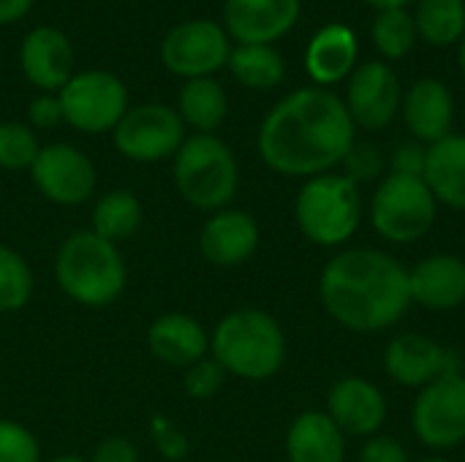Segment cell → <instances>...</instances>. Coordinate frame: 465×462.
<instances>
[{"mask_svg":"<svg viewBox=\"0 0 465 462\" xmlns=\"http://www.w3.org/2000/svg\"><path fill=\"white\" fill-rule=\"evenodd\" d=\"M373 229L390 242H414L436 221V196L422 177L390 174L371 207Z\"/></svg>","mask_w":465,"mask_h":462,"instance_id":"52a82bcc","label":"cell"},{"mask_svg":"<svg viewBox=\"0 0 465 462\" xmlns=\"http://www.w3.org/2000/svg\"><path fill=\"white\" fill-rule=\"evenodd\" d=\"M90 462H139V452H136V447L128 438L112 436V438H104L95 447Z\"/></svg>","mask_w":465,"mask_h":462,"instance_id":"74e56055","label":"cell"},{"mask_svg":"<svg viewBox=\"0 0 465 462\" xmlns=\"http://www.w3.org/2000/svg\"><path fill=\"white\" fill-rule=\"evenodd\" d=\"M41 147L35 133L22 123H0V166L3 169H30Z\"/></svg>","mask_w":465,"mask_h":462,"instance_id":"4dcf8cb0","label":"cell"},{"mask_svg":"<svg viewBox=\"0 0 465 462\" xmlns=\"http://www.w3.org/2000/svg\"><path fill=\"white\" fill-rule=\"evenodd\" d=\"M33 297V272L8 245H0V313L22 310Z\"/></svg>","mask_w":465,"mask_h":462,"instance_id":"f546056e","label":"cell"},{"mask_svg":"<svg viewBox=\"0 0 465 462\" xmlns=\"http://www.w3.org/2000/svg\"><path fill=\"white\" fill-rule=\"evenodd\" d=\"M57 98L63 106V120L82 133L114 131L128 112V90L123 79L109 71L74 74Z\"/></svg>","mask_w":465,"mask_h":462,"instance_id":"ba28073f","label":"cell"},{"mask_svg":"<svg viewBox=\"0 0 465 462\" xmlns=\"http://www.w3.org/2000/svg\"><path fill=\"white\" fill-rule=\"evenodd\" d=\"M150 433H153V441H155V449L172 462H180L188 457L191 447H188V438L180 428H174L166 417H153L150 422Z\"/></svg>","mask_w":465,"mask_h":462,"instance_id":"e575fe53","label":"cell"},{"mask_svg":"<svg viewBox=\"0 0 465 462\" xmlns=\"http://www.w3.org/2000/svg\"><path fill=\"white\" fill-rule=\"evenodd\" d=\"M49 462H90L84 460V457H79V455H63V457H54V460Z\"/></svg>","mask_w":465,"mask_h":462,"instance_id":"b9f144b4","label":"cell"},{"mask_svg":"<svg viewBox=\"0 0 465 462\" xmlns=\"http://www.w3.org/2000/svg\"><path fill=\"white\" fill-rule=\"evenodd\" d=\"M174 185L191 207L218 212L237 193V158L218 136L196 133L174 152Z\"/></svg>","mask_w":465,"mask_h":462,"instance_id":"5b68a950","label":"cell"},{"mask_svg":"<svg viewBox=\"0 0 465 462\" xmlns=\"http://www.w3.org/2000/svg\"><path fill=\"white\" fill-rule=\"evenodd\" d=\"M0 462H41L35 436L8 419H0Z\"/></svg>","mask_w":465,"mask_h":462,"instance_id":"1f68e13d","label":"cell"},{"mask_svg":"<svg viewBox=\"0 0 465 462\" xmlns=\"http://www.w3.org/2000/svg\"><path fill=\"white\" fill-rule=\"evenodd\" d=\"M360 191L349 177L319 174L311 177L297 196V223L302 234L319 245H341L360 226Z\"/></svg>","mask_w":465,"mask_h":462,"instance_id":"8992f818","label":"cell"},{"mask_svg":"<svg viewBox=\"0 0 465 462\" xmlns=\"http://www.w3.org/2000/svg\"><path fill=\"white\" fill-rule=\"evenodd\" d=\"M458 60H460V68H463L465 74V35L460 38V54H458Z\"/></svg>","mask_w":465,"mask_h":462,"instance_id":"7bdbcfd3","label":"cell"},{"mask_svg":"<svg viewBox=\"0 0 465 462\" xmlns=\"http://www.w3.org/2000/svg\"><path fill=\"white\" fill-rule=\"evenodd\" d=\"M425 163H428V150L420 144H403L392 155V174H406V177H422L425 180Z\"/></svg>","mask_w":465,"mask_h":462,"instance_id":"d590c367","label":"cell"},{"mask_svg":"<svg viewBox=\"0 0 465 462\" xmlns=\"http://www.w3.org/2000/svg\"><path fill=\"white\" fill-rule=\"evenodd\" d=\"M300 19V0H226L223 30L237 44H270Z\"/></svg>","mask_w":465,"mask_h":462,"instance_id":"5bb4252c","label":"cell"},{"mask_svg":"<svg viewBox=\"0 0 465 462\" xmlns=\"http://www.w3.org/2000/svg\"><path fill=\"white\" fill-rule=\"evenodd\" d=\"M360 462H409L406 449L395 441V438H371L360 455Z\"/></svg>","mask_w":465,"mask_h":462,"instance_id":"f35d334b","label":"cell"},{"mask_svg":"<svg viewBox=\"0 0 465 462\" xmlns=\"http://www.w3.org/2000/svg\"><path fill=\"white\" fill-rule=\"evenodd\" d=\"M234 79L251 90H270L283 82L286 65L278 49L270 44H240L232 49L229 63Z\"/></svg>","mask_w":465,"mask_h":462,"instance_id":"484cf974","label":"cell"},{"mask_svg":"<svg viewBox=\"0 0 465 462\" xmlns=\"http://www.w3.org/2000/svg\"><path fill=\"white\" fill-rule=\"evenodd\" d=\"M54 278L65 297L84 308L112 305L128 280L123 253L95 231H74L54 256Z\"/></svg>","mask_w":465,"mask_h":462,"instance_id":"3957f363","label":"cell"},{"mask_svg":"<svg viewBox=\"0 0 465 462\" xmlns=\"http://www.w3.org/2000/svg\"><path fill=\"white\" fill-rule=\"evenodd\" d=\"M414 25L417 35L433 46L458 44L465 35V0H420Z\"/></svg>","mask_w":465,"mask_h":462,"instance_id":"83f0119b","label":"cell"},{"mask_svg":"<svg viewBox=\"0 0 465 462\" xmlns=\"http://www.w3.org/2000/svg\"><path fill=\"white\" fill-rule=\"evenodd\" d=\"M177 114L185 125H191L199 133H213L229 109L226 101V90L221 87L218 79L213 76H199V79H188L180 90L177 98Z\"/></svg>","mask_w":465,"mask_h":462,"instance_id":"d4e9b609","label":"cell"},{"mask_svg":"<svg viewBox=\"0 0 465 462\" xmlns=\"http://www.w3.org/2000/svg\"><path fill=\"white\" fill-rule=\"evenodd\" d=\"M147 346L155 359L172 368H191L210 351L204 327L185 313H163L147 329Z\"/></svg>","mask_w":465,"mask_h":462,"instance_id":"ac0fdd59","label":"cell"},{"mask_svg":"<svg viewBox=\"0 0 465 462\" xmlns=\"http://www.w3.org/2000/svg\"><path fill=\"white\" fill-rule=\"evenodd\" d=\"M425 462H447V460H425Z\"/></svg>","mask_w":465,"mask_h":462,"instance_id":"ee69618b","label":"cell"},{"mask_svg":"<svg viewBox=\"0 0 465 462\" xmlns=\"http://www.w3.org/2000/svg\"><path fill=\"white\" fill-rule=\"evenodd\" d=\"M142 226V204L131 191H109L93 207V229L109 242H123Z\"/></svg>","mask_w":465,"mask_h":462,"instance_id":"4316f807","label":"cell"},{"mask_svg":"<svg viewBox=\"0 0 465 462\" xmlns=\"http://www.w3.org/2000/svg\"><path fill=\"white\" fill-rule=\"evenodd\" d=\"M387 373L403 387H425L455 370V357L436 340L422 335H401L387 346Z\"/></svg>","mask_w":465,"mask_h":462,"instance_id":"2e32d148","label":"cell"},{"mask_svg":"<svg viewBox=\"0 0 465 462\" xmlns=\"http://www.w3.org/2000/svg\"><path fill=\"white\" fill-rule=\"evenodd\" d=\"M403 117L409 131L420 142H441L450 136L452 117H455V101L444 82L439 79H420L403 101Z\"/></svg>","mask_w":465,"mask_h":462,"instance_id":"44dd1931","label":"cell"},{"mask_svg":"<svg viewBox=\"0 0 465 462\" xmlns=\"http://www.w3.org/2000/svg\"><path fill=\"white\" fill-rule=\"evenodd\" d=\"M22 74L44 93H60L74 76V49L63 30L41 25L33 27L19 46Z\"/></svg>","mask_w":465,"mask_h":462,"instance_id":"9a60e30c","label":"cell"},{"mask_svg":"<svg viewBox=\"0 0 465 462\" xmlns=\"http://www.w3.org/2000/svg\"><path fill=\"white\" fill-rule=\"evenodd\" d=\"M27 114H30V123H33L35 128H54L57 123H63L60 98L52 95V93H41L38 98H33Z\"/></svg>","mask_w":465,"mask_h":462,"instance_id":"8d00e7d4","label":"cell"},{"mask_svg":"<svg viewBox=\"0 0 465 462\" xmlns=\"http://www.w3.org/2000/svg\"><path fill=\"white\" fill-rule=\"evenodd\" d=\"M202 253L215 267L242 264L259 245V226L248 212L218 210L202 229Z\"/></svg>","mask_w":465,"mask_h":462,"instance_id":"e0dca14e","label":"cell"},{"mask_svg":"<svg viewBox=\"0 0 465 462\" xmlns=\"http://www.w3.org/2000/svg\"><path fill=\"white\" fill-rule=\"evenodd\" d=\"M327 406V417L341 428V433L351 436H373L387 417V403L381 392L362 378H346L335 384Z\"/></svg>","mask_w":465,"mask_h":462,"instance_id":"d6986e66","label":"cell"},{"mask_svg":"<svg viewBox=\"0 0 465 462\" xmlns=\"http://www.w3.org/2000/svg\"><path fill=\"white\" fill-rule=\"evenodd\" d=\"M341 163L346 166V177L357 185V182H368V180L379 177L381 166H384V158H381L376 144H371V142H360L357 144L354 142Z\"/></svg>","mask_w":465,"mask_h":462,"instance_id":"836d02e7","label":"cell"},{"mask_svg":"<svg viewBox=\"0 0 465 462\" xmlns=\"http://www.w3.org/2000/svg\"><path fill=\"white\" fill-rule=\"evenodd\" d=\"M357 63V35L346 25H327L322 27L308 49H305V68L311 79L319 84H335L354 71Z\"/></svg>","mask_w":465,"mask_h":462,"instance_id":"7402d4cb","label":"cell"},{"mask_svg":"<svg viewBox=\"0 0 465 462\" xmlns=\"http://www.w3.org/2000/svg\"><path fill=\"white\" fill-rule=\"evenodd\" d=\"M322 302L338 324L354 332L387 329L409 310V272L381 251L338 253L324 267Z\"/></svg>","mask_w":465,"mask_h":462,"instance_id":"7a4b0ae2","label":"cell"},{"mask_svg":"<svg viewBox=\"0 0 465 462\" xmlns=\"http://www.w3.org/2000/svg\"><path fill=\"white\" fill-rule=\"evenodd\" d=\"M346 103L322 87L286 95L259 128L262 161L289 177H319L338 166L354 144Z\"/></svg>","mask_w":465,"mask_h":462,"instance_id":"6da1fadb","label":"cell"},{"mask_svg":"<svg viewBox=\"0 0 465 462\" xmlns=\"http://www.w3.org/2000/svg\"><path fill=\"white\" fill-rule=\"evenodd\" d=\"M368 5H373L376 11H390V8H406L411 0H365Z\"/></svg>","mask_w":465,"mask_h":462,"instance_id":"60d3db41","label":"cell"},{"mask_svg":"<svg viewBox=\"0 0 465 462\" xmlns=\"http://www.w3.org/2000/svg\"><path fill=\"white\" fill-rule=\"evenodd\" d=\"M346 109L354 125L379 131L392 123L401 109V82L387 63H362L351 71Z\"/></svg>","mask_w":465,"mask_h":462,"instance_id":"4fadbf2b","label":"cell"},{"mask_svg":"<svg viewBox=\"0 0 465 462\" xmlns=\"http://www.w3.org/2000/svg\"><path fill=\"white\" fill-rule=\"evenodd\" d=\"M292 462H343L346 444L341 428L319 411H305L294 419L286 438Z\"/></svg>","mask_w":465,"mask_h":462,"instance_id":"603a6c76","label":"cell"},{"mask_svg":"<svg viewBox=\"0 0 465 462\" xmlns=\"http://www.w3.org/2000/svg\"><path fill=\"white\" fill-rule=\"evenodd\" d=\"M232 46L226 30L213 19H191L172 27L161 41V60L174 74L188 79L213 76L229 63Z\"/></svg>","mask_w":465,"mask_h":462,"instance_id":"30bf717a","label":"cell"},{"mask_svg":"<svg viewBox=\"0 0 465 462\" xmlns=\"http://www.w3.org/2000/svg\"><path fill=\"white\" fill-rule=\"evenodd\" d=\"M33 185L60 207H79L95 191V166L93 161L71 144L41 147L38 158L30 166Z\"/></svg>","mask_w":465,"mask_h":462,"instance_id":"7c38bea8","label":"cell"},{"mask_svg":"<svg viewBox=\"0 0 465 462\" xmlns=\"http://www.w3.org/2000/svg\"><path fill=\"white\" fill-rule=\"evenodd\" d=\"M409 294L430 310H452L465 300V261L430 256L409 272Z\"/></svg>","mask_w":465,"mask_h":462,"instance_id":"ffe728a7","label":"cell"},{"mask_svg":"<svg viewBox=\"0 0 465 462\" xmlns=\"http://www.w3.org/2000/svg\"><path fill=\"white\" fill-rule=\"evenodd\" d=\"M223 376L226 370L215 362V359H199L193 362L191 368H185V378H183V387L188 392V398L193 400H207L213 398L221 387H223Z\"/></svg>","mask_w":465,"mask_h":462,"instance_id":"d6a6232c","label":"cell"},{"mask_svg":"<svg viewBox=\"0 0 465 462\" xmlns=\"http://www.w3.org/2000/svg\"><path fill=\"white\" fill-rule=\"evenodd\" d=\"M185 142V123L166 103L131 106L114 125V147L139 163H153L174 155Z\"/></svg>","mask_w":465,"mask_h":462,"instance_id":"9c48e42d","label":"cell"},{"mask_svg":"<svg viewBox=\"0 0 465 462\" xmlns=\"http://www.w3.org/2000/svg\"><path fill=\"white\" fill-rule=\"evenodd\" d=\"M371 35H373V46L390 60H403L411 52L414 41L420 38L414 16L406 8L379 11L373 19Z\"/></svg>","mask_w":465,"mask_h":462,"instance_id":"f1b7e54d","label":"cell"},{"mask_svg":"<svg viewBox=\"0 0 465 462\" xmlns=\"http://www.w3.org/2000/svg\"><path fill=\"white\" fill-rule=\"evenodd\" d=\"M414 433L433 449L465 441V378L452 370L425 387L414 403Z\"/></svg>","mask_w":465,"mask_h":462,"instance_id":"8fae6325","label":"cell"},{"mask_svg":"<svg viewBox=\"0 0 465 462\" xmlns=\"http://www.w3.org/2000/svg\"><path fill=\"white\" fill-rule=\"evenodd\" d=\"M213 359L232 376L262 381L278 373L286 357V338L278 321L262 310L245 308L229 313L210 340Z\"/></svg>","mask_w":465,"mask_h":462,"instance_id":"277c9868","label":"cell"},{"mask_svg":"<svg viewBox=\"0 0 465 462\" xmlns=\"http://www.w3.org/2000/svg\"><path fill=\"white\" fill-rule=\"evenodd\" d=\"M425 182L436 202L465 210V136H444L430 144L425 163Z\"/></svg>","mask_w":465,"mask_h":462,"instance_id":"cb8c5ba5","label":"cell"},{"mask_svg":"<svg viewBox=\"0 0 465 462\" xmlns=\"http://www.w3.org/2000/svg\"><path fill=\"white\" fill-rule=\"evenodd\" d=\"M33 0H0V25L19 22L30 11Z\"/></svg>","mask_w":465,"mask_h":462,"instance_id":"ab89813d","label":"cell"}]
</instances>
